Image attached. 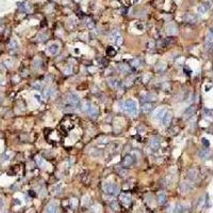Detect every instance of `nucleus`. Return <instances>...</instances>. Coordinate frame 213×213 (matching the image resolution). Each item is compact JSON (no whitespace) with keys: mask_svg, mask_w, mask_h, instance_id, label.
I'll use <instances>...</instances> for the list:
<instances>
[{"mask_svg":"<svg viewBox=\"0 0 213 213\" xmlns=\"http://www.w3.org/2000/svg\"><path fill=\"white\" fill-rule=\"evenodd\" d=\"M166 33L168 35H174L177 33V28H176V26L174 25V23H169V25H167L166 27Z\"/></svg>","mask_w":213,"mask_h":213,"instance_id":"obj_12","label":"nucleus"},{"mask_svg":"<svg viewBox=\"0 0 213 213\" xmlns=\"http://www.w3.org/2000/svg\"><path fill=\"white\" fill-rule=\"evenodd\" d=\"M125 104V111L129 113L131 116H135L137 113V104L135 100L133 99H128L124 101Z\"/></svg>","mask_w":213,"mask_h":213,"instance_id":"obj_1","label":"nucleus"},{"mask_svg":"<svg viewBox=\"0 0 213 213\" xmlns=\"http://www.w3.org/2000/svg\"><path fill=\"white\" fill-rule=\"evenodd\" d=\"M51 92H52V89L46 88L45 90H43L42 95H43V97H44V98H48V97H50V95H51Z\"/></svg>","mask_w":213,"mask_h":213,"instance_id":"obj_22","label":"nucleus"},{"mask_svg":"<svg viewBox=\"0 0 213 213\" xmlns=\"http://www.w3.org/2000/svg\"><path fill=\"white\" fill-rule=\"evenodd\" d=\"M157 200H158V204L159 205H164L165 202H166V195H165V193H159L158 194V197H157Z\"/></svg>","mask_w":213,"mask_h":213,"instance_id":"obj_16","label":"nucleus"},{"mask_svg":"<svg viewBox=\"0 0 213 213\" xmlns=\"http://www.w3.org/2000/svg\"><path fill=\"white\" fill-rule=\"evenodd\" d=\"M165 112H166V109L164 108V106H161V108H158L155 112H153V118L157 120H160L162 119Z\"/></svg>","mask_w":213,"mask_h":213,"instance_id":"obj_5","label":"nucleus"},{"mask_svg":"<svg viewBox=\"0 0 213 213\" xmlns=\"http://www.w3.org/2000/svg\"><path fill=\"white\" fill-rule=\"evenodd\" d=\"M108 83H109V85L111 86V88L115 89V90H117V89L120 88V81L118 80L117 78H111V79H109V80H108Z\"/></svg>","mask_w":213,"mask_h":213,"instance_id":"obj_10","label":"nucleus"},{"mask_svg":"<svg viewBox=\"0 0 213 213\" xmlns=\"http://www.w3.org/2000/svg\"><path fill=\"white\" fill-rule=\"evenodd\" d=\"M91 106H92V105H91L89 101H84L83 104H82V110H83L84 112L88 113V111H89L90 108H91Z\"/></svg>","mask_w":213,"mask_h":213,"instance_id":"obj_27","label":"nucleus"},{"mask_svg":"<svg viewBox=\"0 0 213 213\" xmlns=\"http://www.w3.org/2000/svg\"><path fill=\"white\" fill-rule=\"evenodd\" d=\"M124 1H126V3H127V5L130 3V0H124Z\"/></svg>","mask_w":213,"mask_h":213,"instance_id":"obj_39","label":"nucleus"},{"mask_svg":"<svg viewBox=\"0 0 213 213\" xmlns=\"http://www.w3.org/2000/svg\"><path fill=\"white\" fill-rule=\"evenodd\" d=\"M45 39H46V35H44V34H39V35H38V41L44 42Z\"/></svg>","mask_w":213,"mask_h":213,"instance_id":"obj_35","label":"nucleus"},{"mask_svg":"<svg viewBox=\"0 0 213 213\" xmlns=\"http://www.w3.org/2000/svg\"><path fill=\"white\" fill-rule=\"evenodd\" d=\"M184 21H187V22H190V23H194L196 21V17H195V15H193V14H185L184 15Z\"/></svg>","mask_w":213,"mask_h":213,"instance_id":"obj_15","label":"nucleus"},{"mask_svg":"<svg viewBox=\"0 0 213 213\" xmlns=\"http://www.w3.org/2000/svg\"><path fill=\"white\" fill-rule=\"evenodd\" d=\"M157 70H159V72H163V70L165 69V64L162 62H160V63H158V65H157Z\"/></svg>","mask_w":213,"mask_h":213,"instance_id":"obj_30","label":"nucleus"},{"mask_svg":"<svg viewBox=\"0 0 213 213\" xmlns=\"http://www.w3.org/2000/svg\"><path fill=\"white\" fill-rule=\"evenodd\" d=\"M57 212V206L54 204H49L46 208V213H56Z\"/></svg>","mask_w":213,"mask_h":213,"instance_id":"obj_20","label":"nucleus"},{"mask_svg":"<svg viewBox=\"0 0 213 213\" xmlns=\"http://www.w3.org/2000/svg\"><path fill=\"white\" fill-rule=\"evenodd\" d=\"M119 200L125 207H129L130 205H131V197H130V195H128V194H125V193L120 194Z\"/></svg>","mask_w":213,"mask_h":213,"instance_id":"obj_8","label":"nucleus"},{"mask_svg":"<svg viewBox=\"0 0 213 213\" xmlns=\"http://www.w3.org/2000/svg\"><path fill=\"white\" fill-rule=\"evenodd\" d=\"M67 102L70 106H75V108H77V106H80V99H79L78 95L74 93H70L68 97H67Z\"/></svg>","mask_w":213,"mask_h":213,"instance_id":"obj_3","label":"nucleus"},{"mask_svg":"<svg viewBox=\"0 0 213 213\" xmlns=\"http://www.w3.org/2000/svg\"><path fill=\"white\" fill-rule=\"evenodd\" d=\"M110 206H111V208L113 209V210H118V209H119V207H118V204L116 202H112L111 204H110Z\"/></svg>","mask_w":213,"mask_h":213,"instance_id":"obj_32","label":"nucleus"},{"mask_svg":"<svg viewBox=\"0 0 213 213\" xmlns=\"http://www.w3.org/2000/svg\"><path fill=\"white\" fill-rule=\"evenodd\" d=\"M211 7V1H205L204 3H202L198 7H197V11H198L199 14H205L206 12L209 11V9Z\"/></svg>","mask_w":213,"mask_h":213,"instance_id":"obj_6","label":"nucleus"},{"mask_svg":"<svg viewBox=\"0 0 213 213\" xmlns=\"http://www.w3.org/2000/svg\"><path fill=\"white\" fill-rule=\"evenodd\" d=\"M9 47H10V49H16L17 48V42L14 41V39H12L11 43H10V45H9Z\"/></svg>","mask_w":213,"mask_h":213,"instance_id":"obj_31","label":"nucleus"},{"mask_svg":"<svg viewBox=\"0 0 213 213\" xmlns=\"http://www.w3.org/2000/svg\"><path fill=\"white\" fill-rule=\"evenodd\" d=\"M2 207H3V200L1 198V196H0V209H2Z\"/></svg>","mask_w":213,"mask_h":213,"instance_id":"obj_37","label":"nucleus"},{"mask_svg":"<svg viewBox=\"0 0 213 213\" xmlns=\"http://www.w3.org/2000/svg\"><path fill=\"white\" fill-rule=\"evenodd\" d=\"M188 179L189 180H191V181H194L196 178H197V171L195 168H193V169H190V171L188 172Z\"/></svg>","mask_w":213,"mask_h":213,"instance_id":"obj_14","label":"nucleus"},{"mask_svg":"<svg viewBox=\"0 0 213 213\" xmlns=\"http://www.w3.org/2000/svg\"><path fill=\"white\" fill-rule=\"evenodd\" d=\"M208 156H209V150H207V149H203L202 151H199V158L200 159H207Z\"/></svg>","mask_w":213,"mask_h":213,"instance_id":"obj_26","label":"nucleus"},{"mask_svg":"<svg viewBox=\"0 0 213 213\" xmlns=\"http://www.w3.org/2000/svg\"><path fill=\"white\" fill-rule=\"evenodd\" d=\"M212 42H213V28L210 29V31H209V33L207 35V37H206V44L209 45V44H211Z\"/></svg>","mask_w":213,"mask_h":213,"instance_id":"obj_21","label":"nucleus"},{"mask_svg":"<svg viewBox=\"0 0 213 213\" xmlns=\"http://www.w3.org/2000/svg\"><path fill=\"white\" fill-rule=\"evenodd\" d=\"M59 50H60V45H59V43L54 42V43H51V44L47 47V51L50 53V54H57L59 52Z\"/></svg>","mask_w":213,"mask_h":213,"instance_id":"obj_7","label":"nucleus"},{"mask_svg":"<svg viewBox=\"0 0 213 213\" xmlns=\"http://www.w3.org/2000/svg\"><path fill=\"white\" fill-rule=\"evenodd\" d=\"M104 191L106 194L108 195H113L115 196L119 193V188L118 185L115 183H112V182H106L104 184Z\"/></svg>","mask_w":213,"mask_h":213,"instance_id":"obj_2","label":"nucleus"},{"mask_svg":"<svg viewBox=\"0 0 213 213\" xmlns=\"http://www.w3.org/2000/svg\"><path fill=\"white\" fill-rule=\"evenodd\" d=\"M162 120H163V125L166 127V126H168L169 124H171V120H172V113L169 112V111H166L164 114V116L162 118Z\"/></svg>","mask_w":213,"mask_h":213,"instance_id":"obj_11","label":"nucleus"},{"mask_svg":"<svg viewBox=\"0 0 213 213\" xmlns=\"http://www.w3.org/2000/svg\"><path fill=\"white\" fill-rule=\"evenodd\" d=\"M131 65L133 66V67H140L141 64H142V62L140 59H133V60H131Z\"/></svg>","mask_w":213,"mask_h":213,"instance_id":"obj_25","label":"nucleus"},{"mask_svg":"<svg viewBox=\"0 0 213 213\" xmlns=\"http://www.w3.org/2000/svg\"><path fill=\"white\" fill-rule=\"evenodd\" d=\"M136 27H137V28H139L140 30H143V28H144L143 25H136Z\"/></svg>","mask_w":213,"mask_h":213,"instance_id":"obj_38","label":"nucleus"},{"mask_svg":"<svg viewBox=\"0 0 213 213\" xmlns=\"http://www.w3.org/2000/svg\"><path fill=\"white\" fill-rule=\"evenodd\" d=\"M160 144H161V141H160V139H158V137H153V139H151L150 142H149V146H150V148L152 150L159 149Z\"/></svg>","mask_w":213,"mask_h":213,"instance_id":"obj_9","label":"nucleus"},{"mask_svg":"<svg viewBox=\"0 0 213 213\" xmlns=\"http://www.w3.org/2000/svg\"><path fill=\"white\" fill-rule=\"evenodd\" d=\"M133 2H134V3H137V2H139V0H133Z\"/></svg>","mask_w":213,"mask_h":213,"instance_id":"obj_40","label":"nucleus"},{"mask_svg":"<svg viewBox=\"0 0 213 213\" xmlns=\"http://www.w3.org/2000/svg\"><path fill=\"white\" fill-rule=\"evenodd\" d=\"M98 113H99V112H98L97 108H95V106H91L90 110L88 111V114H89V116L91 118H96L97 115H98Z\"/></svg>","mask_w":213,"mask_h":213,"instance_id":"obj_13","label":"nucleus"},{"mask_svg":"<svg viewBox=\"0 0 213 213\" xmlns=\"http://www.w3.org/2000/svg\"><path fill=\"white\" fill-rule=\"evenodd\" d=\"M119 35H120L119 34V31H118V30H113L112 32L110 33V41H111V42H115Z\"/></svg>","mask_w":213,"mask_h":213,"instance_id":"obj_18","label":"nucleus"},{"mask_svg":"<svg viewBox=\"0 0 213 213\" xmlns=\"http://www.w3.org/2000/svg\"><path fill=\"white\" fill-rule=\"evenodd\" d=\"M118 69H119V72L121 74H128V73H130V68L128 67V65H126V64H119V65H118Z\"/></svg>","mask_w":213,"mask_h":213,"instance_id":"obj_19","label":"nucleus"},{"mask_svg":"<svg viewBox=\"0 0 213 213\" xmlns=\"http://www.w3.org/2000/svg\"><path fill=\"white\" fill-rule=\"evenodd\" d=\"M194 106H190L187 111H185V113H184V116L187 117V118H189V117H191L192 115H193V113H194Z\"/></svg>","mask_w":213,"mask_h":213,"instance_id":"obj_24","label":"nucleus"},{"mask_svg":"<svg viewBox=\"0 0 213 213\" xmlns=\"http://www.w3.org/2000/svg\"><path fill=\"white\" fill-rule=\"evenodd\" d=\"M32 88L34 90H41V84H39L38 82H36V83H33L32 84Z\"/></svg>","mask_w":213,"mask_h":213,"instance_id":"obj_34","label":"nucleus"},{"mask_svg":"<svg viewBox=\"0 0 213 213\" xmlns=\"http://www.w3.org/2000/svg\"><path fill=\"white\" fill-rule=\"evenodd\" d=\"M142 109H143V111L145 113H149L152 110V106L150 102L146 101V102H143V105H142Z\"/></svg>","mask_w":213,"mask_h":213,"instance_id":"obj_17","label":"nucleus"},{"mask_svg":"<svg viewBox=\"0 0 213 213\" xmlns=\"http://www.w3.org/2000/svg\"><path fill=\"white\" fill-rule=\"evenodd\" d=\"M1 100H2V97H1V95H0V102H1Z\"/></svg>","mask_w":213,"mask_h":213,"instance_id":"obj_41","label":"nucleus"},{"mask_svg":"<svg viewBox=\"0 0 213 213\" xmlns=\"http://www.w3.org/2000/svg\"><path fill=\"white\" fill-rule=\"evenodd\" d=\"M135 164V158L131 155H127L123 159V165L125 167H131Z\"/></svg>","mask_w":213,"mask_h":213,"instance_id":"obj_4","label":"nucleus"},{"mask_svg":"<svg viewBox=\"0 0 213 213\" xmlns=\"http://www.w3.org/2000/svg\"><path fill=\"white\" fill-rule=\"evenodd\" d=\"M121 42H123V38H121V36H120V35H119V36L117 37V39H116V41H115V43H116L117 45H120V44H121Z\"/></svg>","mask_w":213,"mask_h":213,"instance_id":"obj_36","label":"nucleus"},{"mask_svg":"<svg viewBox=\"0 0 213 213\" xmlns=\"http://www.w3.org/2000/svg\"><path fill=\"white\" fill-rule=\"evenodd\" d=\"M36 163H37V165H39L41 167H43L45 165V162H44V160H43V158L42 157H36Z\"/></svg>","mask_w":213,"mask_h":213,"instance_id":"obj_29","label":"nucleus"},{"mask_svg":"<svg viewBox=\"0 0 213 213\" xmlns=\"http://www.w3.org/2000/svg\"><path fill=\"white\" fill-rule=\"evenodd\" d=\"M115 49L113 48V47H108L106 48V54H108L109 57H113V56H115Z\"/></svg>","mask_w":213,"mask_h":213,"instance_id":"obj_28","label":"nucleus"},{"mask_svg":"<svg viewBox=\"0 0 213 213\" xmlns=\"http://www.w3.org/2000/svg\"><path fill=\"white\" fill-rule=\"evenodd\" d=\"M70 73H72V66H70V65H68L67 67H66V68L64 69V74L68 75V74H70Z\"/></svg>","mask_w":213,"mask_h":213,"instance_id":"obj_33","label":"nucleus"},{"mask_svg":"<svg viewBox=\"0 0 213 213\" xmlns=\"http://www.w3.org/2000/svg\"><path fill=\"white\" fill-rule=\"evenodd\" d=\"M184 211H185V207L183 206V205H181V204L176 205V207H175V213H182Z\"/></svg>","mask_w":213,"mask_h":213,"instance_id":"obj_23","label":"nucleus"}]
</instances>
